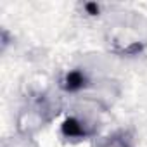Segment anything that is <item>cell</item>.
I'll return each mask as SVG.
<instances>
[{
    "label": "cell",
    "instance_id": "277c9868",
    "mask_svg": "<svg viewBox=\"0 0 147 147\" xmlns=\"http://www.w3.org/2000/svg\"><path fill=\"white\" fill-rule=\"evenodd\" d=\"M85 9H87V12H88V14H92V16L99 14V7H97V4H87V5H85Z\"/></svg>",
    "mask_w": 147,
    "mask_h": 147
},
{
    "label": "cell",
    "instance_id": "6da1fadb",
    "mask_svg": "<svg viewBox=\"0 0 147 147\" xmlns=\"http://www.w3.org/2000/svg\"><path fill=\"white\" fill-rule=\"evenodd\" d=\"M61 130H62V135L67 137V138H85V137L90 135V130H87V126L76 118L64 119Z\"/></svg>",
    "mask_w": 147,
    "mask_h": 147
},
{
    "label": "cell",
    "instance_id": "7a4b0ae2",
    "mask_svg": "<svg viewBox=\"0 0 147 147\" xmlns=\"http://www.w3.org/2000/svg\"><path fill=\"white\" fill-rule=\"evenodd\" d=\"M87 83H88V80L85 76V73H82L80 69H73L66 75V78L62 82V88L67 92H78L83 87H87Z\"/></svg>",
    "mask_w": 147,
    "mask_h": 147
},
{
    "label": "cell",
    "instance_id": "3957f363",
    "mask_svg": "<svg viewBox=\"0 0 147 147\" xmlns=\"http://www.w3.org/2000/svg\"><path fill=\"white\" fill-rule=\"evenodd\" d=\"M99 147H131V140L126 131H118V133L107 137Z\"/></svg>",
    "mask_w": 147,
    "mask_h": 147
}]
</instances>
